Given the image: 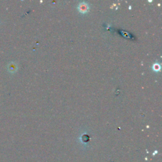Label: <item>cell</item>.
I'll return each mask as SVG.
<instances>
[{
  "label": "cell",
  "mask_w": 162,
  "mask_h": 162,
  "mask_svg": "<svg viewBox=\"0 0 162 162\" xmlns=\"http://www.w3.org/2000/svg\"><path fill=\"white\" fill-rule=\"evenodd\" d=\"M17 66L14 62H11L8 65V70L11 73H13L16 70Z\"/></svg>",
  "instance_id": "obj_1"
}]
</instances>
